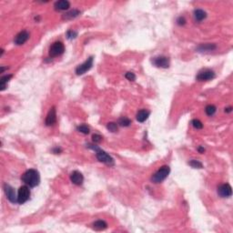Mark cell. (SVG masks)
Instances as JSON below:
<instances>
[{
	"mask_svg": "<svg viewBox=\"0 0 233 233\" xmlns=\"http://www.w3.org/2000/svg\"><path fill=\"white\" fill-rule=\"evenodd\" d=\"M21 180L30 188H35L40 183V176L38 171L36 169H28L21 177Z\"/></svg>",
	"mask_w": 233,
	"mask_h": 233,
	"instance_id": "obj_1",
	"label": "cell"
},
{
	"mask_svg": "<svg viewBox=\"0 0 233 233\" xmlns=\"http://www.w3.org/2000/svg\"><path fill=\"white\" fill-rule=\"evenodd\" d=\"M87 147L88 149H93L94 151L96 152V156H97V159H98L100 162H102L104 164L108 165V166H113L114 165V159L111 158L107 152H105L104 150L100 149L98 146H95V145H91V144H87Z\"/></svg>",
	"mask_w": 233,
	"mask_h": 233,
	"instance_id": "obj_2",
	"label": "cell"
},
{
	"mask_svg": "<svg viewBox=\"0 0 233 233\" xmlns=\"http://www.w3.org/2000/svg\"><path fill=\"white\" fill-rule=\"evenodd\" d=\"M170 172V168L168 166H163L159 168V170L152 176L151 181L154 183H160L163 180H165L168 177V174Z\"/></svg>",
	"mask_w": 233,
	"mask_h": 233,
	"instance_id": "obj_3",
	"label": "cell"
},
{
	"mask_svg": "<svg viewBox=\"0 0 233 233\" xmlns=\"http://www.w3.org/2000/svg\"><path fill=\"white\" fill-rule=\"evenodd\" d=\"M65 52V46L62 42H55L49 48V56L51 57L61 56Z\"/></svg>",
	"mask_w": 233,
	"mask_h": 233,
	"instance_id": "obj_4",
	"label": "cell"
},
{
	"mask_svg": "<svg viewBox=\"0 0 233 233\" xmlns=\"http://www.w3.org/2000/svg\"><path fill=\"white\" fill-rule=\"evenodd\" d=\"M30 197V190L28 186H22L19 188V194H18V203L24 204L29 199Z\"/></svg>",
	"mask_w": 233,
	"mask_h": 233,
	"instance_id": "obj_5",
	"label": "cell"
},
{
	"mask_svg": "<svg viewBox=\"0 0 233 233\" xmlns=\"http://www.w3.org/2000/svg\"><path fill=\"white\" fill-rule=\"evenodd\" d=\"M92 66H93V56H89L83 64L79 65L76 68V73L78 76L85 74L92 67Z\"/></svg>",
	"mask_w": 233,
	"mask_h": 233,
	"instance_id": "obj_6",
	"label": "cell"
},
{
	"mask_svg": "<svg viewBox=\"0 0 233 233\" xmlns=\"http://www.w3.org/2000/svg\"><path fill=\"white\" fill-rule=\"evenodd\" d=\"M215 77V72L211 69H203L201 70L198 76L197 79L199 81H207V80H211Z\"/></svg>",
	"mask_w": 233,
	"mask_h": 233,
	"instance_id": "obj_7",
	"label": "cell"
},
{
	"mask_svg": "<svg viewBox=\"0 0 233 233\" xmlns=\"http://www.w3.org/2000/svg\"><path fill=\"white\" fill-rule=\"evenodd\" d=\"M4 191L6 193V196L8 198V199L12 203H16L18 202V196L16 195V191L12 187L8 185V184H5L4 185Z\"/></svg>",
	"mask_w": 233,
	"mask_h": 233,
	"instance_id": "obj_8",
	"label": "cell"
},
{
	"mask_svg": "<svg viewBox=\"0 0 233 233\" xmlns=\"http://www.w3.org/2000/svg\"><path fill=\"white\" fill-rule=\"evenodd\" d=\"M152 63L158 67L168 68L169 66V59L167 56H157L152 59Z\"/></svg>",
	"mask_w": 233,
	"mask_h": 233,
	"instance_id": "obj_9",
	"label": "cell"
},
{
	"mask_svg": "<svg viewBox=\"0 0 233 233\" xmlns=\"http://www.w3.org/2000/svg\"><path fill=\"white\" fill-rule=\"evenodd\" d=\"M218 194L222 198H229L232 195V189L231 187L229 184H222L218 188Z\"/></svg>",
	"mask_w": 233,
	"mask_h": 233,
	"instance_id": "obj_10",
	"label": "cell"
},
{
	"mask_svg": "<svg viewBox=\"0 0 233 233\" xmlns=\"http://www.w3.org/2000/svg\"><path fill=\"white\" fill-rule=\"evenodd\" d=\"M56 122V108L53 107L52 109H50V110L47 114V118H46V125L47 127H51L54 126Z\"/></svg>",
	"mask_w": 233,
	"mask_h": 233,
	"instance_id": "obj_11",
	"label": "cell"
},
{
	"mask_svg": "<svg viewBox=\"0 0 233 233\" xmlns=\"http://www.w3.org/2000/svg\"><path fill=\"white\" fill-rule=\"evenodd\" d=\"M28 38H29V33H28V31L24 30V31H21L20 33H19V34L17 35V37L15 38L14 42H15L16 45L20 46V45L25 44V43L28 41Z\"/></svg>",
	"mask_w": 233,
	"mask_h": 233,
	"instance_id": "obj_12",
	"label": "cell"
},
{
	"mask_svg": "<svg viewBox=\"0 0 233 233\" xmlns=\"http://www.w3.org/2000/svg\"><path fill=\"white\" fill-rule=\"evenodd\" d=\"M70 180L71 182L75 184V185H77V186H80L82 185L83 181H84V177L83 175L79 172V171H73L70 175Z\"/></svg>",
	"mask_w": 233,
	"mask_h": 233,
	"instance_id": "obj_13",
	"label": "cell"
},
{
	"mask_svg": "<svg viewBox=\"0 0 233 233\" xmlns=\"http://www.w3.org/2000/svg\"><path fill=\"white\" fill-rule=\"evenodd\" d=\"M70 7V3L66 0H59V1H56L54 5V8L57 11H64L69 8Z\"/></svg>",
	"mask_w": 233,
	"mask_h": 233,
	"instance_id": "obj_14",
	"label": "cell"
},
{
	"mask_svg": "<svg viewBox=\"0 0 233 233\" xmlns=\"http://www.w3.org/2000/svg\"><path fill=\"white\" fill-rule=\"evenodd\" d=\"M149 114H150V112L149 110H147V109H141V110H140V111L137 113V116H136L137 120L140 122V123L146 121L148 119V118L149 117Z\"/></svg>",
	"mask_w": 233,
	"mask_h": 233,
	"instance_id": "obj_15",
	"label": "cell"
},
{
	"mask_svg": "<svg viewBox=\"0 0 233 233\" xmlns=\"http://www.w3.org/2000/svg\"><path fill=\"white\" fill-rule=\"evenodd\" d=\"M107 227H108L107 222L104 220H97L93 223V229L96 230H103L107 229Z\"/></svg>",
	"mask_w": 233,
	"mask_h": 233,
	"instance_id": "obj_16",
	"label": "cell"
},
{
	"mask_svg": "<svg viewBox=\"0 0 233 233\" xmlns=\"http://www.w3.org/2000/svg\"><path fill=\"white\" fill-rule=\"evenodd\" d=\"M207 17V14H206L205 11H203L202 9H195L194 10V18L197 21L200 22L202 21L203 19H206Z\"/></svg>",
	"mask_w": 233,
	"mask_h": 233,
	"instance_id": "obj_17",
	"label": "cell"
},
{
	"mask_svg": "<svg viewBox=\"0 0 233 233\" xmlns=\"http://www.w3.org/2000/svg\"><path fill=\"white\" fill-rule=\"evenodd\" d=\"M80 15V11L77 9H73L67 13H66L65 15L63 16V19H73L77 17H78Z\"/></svg>",
	"mask_w": 233,
	"mask_h": 233,
	"instance_id": "obj_18",
	"label": "cell"
},
{
	"mask_svg": "<svg viewBox=\"0 0 233 233\" xmlns=\"http://www.w3.org/2000/svg\"><path fill=\"white\" fill-rule=\"evenodd\" d=\"M11 77H12V75H7V76H4V77H1V80H0V87H1L0 89H1V91L6 89L8 82L9 81Z\"/></svg>",
	"mask_w": 233,
	"mask_h": 233,
	"instance_id": "obj_19",
	"label": "cell"
},
{
	"mask_svg": "<svg viewBox=\"0 0 233 233\" xmlns=\"http://www.w3.org/2000/svg\"><path fill=\"white\" fill-rule=\"evenodd\" d=\"M216 48V46L213 44H204V45H200L198 47V50L199 52H204V51H212Z\"/></svg>",
	"mask_w": 233,
	"mask_h": 233,
	"instance_id": "obj_20",
	"label": "cell"
},
{
	"mask_svg": "<svg viewBox=\"0 0 233 233\" xmlns=\"http://www.w3.org/2000/svg\"><path fill=\"white\" fill-rule=\"evenodd\" d=\"M216 110H217V109H216V107H215L214 105H208L205 109L206 114H207L208 116H209V117L213 116L215 114V112H216Z\"/></svg>",
	"mask_w": 233,
	"mask_h": 233,
	"instance_id": "obj_21",
	"label": "cell"
},
{
	"mask_svg": "<svg viewBox=\"0 0 233 233\" xmlns=\"http://www.w3.org/2000/svg\"><path fill=\"white\" fill-rule=\"evenodd\" d=\"M119 124L122 127H129V126H130L131 120L130 119L126 118V117H122L119 120Z\"/></svg>",
	"mask_w": 233,
	"mask_h": 233,
	"instance_id": "obj_22",
	"label": "cell"
},
{
	"mask_svg": "<svg viewBox=\"0 0 233 233\" xmlns=\"http://www.w3.org/2000/svg\"><path fill=\"white\" fill-rule=\"evenodd\" d=\"M188 165L191 166L193 168H202V163L199 162V160H195V159H192L188 162Z\"/></svg>",
	"mask_w": 233,
	"mask_h": 233,
	"instance_id": "obj_23",
	"label": "cell"
},
{
	"mask_svg": "<svg viewBox=\"0 0 233 233\" xmlns=\"http://www.w3.org/2000/svg\"><path fill=\"white\" fill-rule=\"evenodd\" d=\"M107 129L111 132H117L118 131V124L115 122H110L107 125Z\"/></svg>",
	"mask_w": 233,
	"mask_h": 233,
	"instance_id": "obj_24",
	"label": "cell"
},
{
	"mask_svg": "<svg viewBox=\"0 0 233 233\" xmlns=\"http://www.w3.org/2000/svg\"><path fill=\"white\" fill-rule=\"evenodd\" d=\"M77 131L83 133V134H88L89 133V128L87 125H80L77 128Z\"/></svg>",
	"mask_w": 233,
	"mask_h": 233,
	"instance_id": "obj_25",
	"label": "cell"
},
{
	"mask_svg": "<svg viewBox=\"0 0 233 233\" xmlns=\"http://www.w3.org/2000/svg\"><path fill=\"white\" fill-rule=\"evenodd\" d=\"M191 124H192V126L197 129V130H201L202 128H203V124H202V122L200 121V120H199V119H193L192 121H191Z\"/></svg>",
	"mask_w": 233,
	"mask_h": 233,
	"instance_id": "obj_26",
	"label": "cell"
},
{
	"mask_svg": "<svg viewBox=\"0 0 233 233\" xmlns=\"http://www.w3.org/2000/svg\"><path fill=\"white\" fill-rule=\"evenodd\" d=\"M77 37V32L75 31V30H68L66 32V37L68 39H73V38H76Z\"/></svg>",
	"mask_w": 233,
	"mask_h": 233,
	"instance_id": "obj_27",
	"label": "cell"
},
{
	"mask_svg": "<svg viewBox=\"0 0 233 233\" xmlns=\"http://www.w3.org/2000/svg\"><path fill=\"white\" fill-rule=\"evenodd\" d=\"M125 77H126V78L129 79L130 81H134V80L136 79V76H135L134 73H132V72H128V73H126Z\"/></svg>",
	"mask_w": 233,
	"mask_h": 233,
	"instance_id": "obj_28",
	"label": "cell"
},
{
	"mask_svg": "<svg viewBox=\"0 0 233 233\" xmlns=\"http://www.w3.org/2000/svg\"><path fill=\"white\" fill-rule=\"evenodd\" d=\"M92 140H93L94 143H99L102 140V137L100 135H98V134H95L92 137Z\"/></svg>",
	"mask_w": 233,
	"mask_h": 233,
	"instance_id": "obj_29",
	"label": "cell"
},
{
	"mask_svg": "<svg viewBox=\"0 0 233 233\" xmlns=\"http://www.w3.org/2000/svg\"><path fill=\"white\" fill-rule=\"evenodd\" d=\"M177 25H179V26H183V25H185V24H186V20H185L184 18L180 17V18H178V19H177Z\"/></svg>",
	"mask_w": 233,
	"mask_h": 233,
	"instance_id": "obj_30",
	"label": "cell"
},
{
	"mask_svg": "<svg viewBox=\"0 0 233 233\" xmlns=\"http://www.w3.org/2000/svg\"><path fill=\"white\" fill-rule=\"evenodd\" d=\"M53 152H54V153H56V154H58L59 152H61V149L56 148V149H53Z\"/></svg>",
	"mask_w": 233,
	"mask_h": 233,
	"instance_id": "obj_31",
	"label": "cell"
},
{
	"mask_svg": "<svg viewBox=\"0 0 233 233\" xmlns=\"http://www.w3.org/2000/svg\"><path fill=\"white\" fill-rule=\"evenodd\" d=\"M198 150H199V151L200 153H203V152L205 151V149H203V148H201V147H199V148L198 149Z\"/></svg>",
	"mask_w": 233,
	"mask_h": 233,
	"instance_id": "obj_32",
	"label": "cell"
},
{
	"mask_svg": "<svg viewBox=\"0 0 233 233\" xmlns=\"http://www.w3.org/2000/svg\"><path fill=\"white\" fill-rule=\"evenodd\" d=\"M231 110H232V108H228V109H225V112L230 113V112H231Z\"/></svg>",
	"mask_w": 233,
	"mask_h": 233,
	"instance_id": "obj_33",
	"label": "cell"
}]
</instances>
